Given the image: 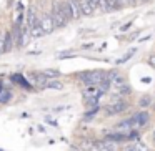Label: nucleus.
Wrapping results in <instances>:
<instances>
[{
	"label": "nucleus",
	"mask_w": 155,
	"mask_h": 151,
	"mask_svg": "<svg viewBox=\"0 0 155 151\" xmlns=\"http://www.w3.org/2000/svg\"><path fill=\"white\" fill-rule=\"evenodd\" d=\"M80 81H84L87 87H94V85H100L107 81V71H102V70H92V71H85L82 73Z\"/></svg>",
	"instance_id": "nucleus-1"
},
{
	"label": "nucleus",
	"mask_w": 155,
	"mask_h": 151,
	"mask_svg": "<svg viewBox=\"0 0 155 151\" xmlns=\"http://www.w3.org/2000/svg\"><path fill=\"white\" fill-rule=\"evenodd\" d=\"M32 80H34L35 87L37 88H50V90H62L64 88V85L60 83V81L57 80H52V78H47L44 77V75H32Z\"/></svg>",
	"instance_id": "nucleus-2"
},
{
	"label": "nucleus",
	"mask_w": 155,
	"mask_h": 151,
	"mask_svg": "<svg viewBox=\"0 0 155 151\" xmlns=\"http://www.w3.org/2000/svg\"><path fill=\"white\" fill-rule=\"evenodd\" d=\"M148 120H150V115H148L147 111H137V113L130 118L134 130H140V128H143L145 124L148 123Z\"/></svg>",
	"instance_id": "nucleus-3"
},
{
	"label": "nucleus",
	"mask_w": 155,
	"mask_h": 151,
	"mask_svg": "<svg viewBox=\"0 0 155 151\" xmlns=\"http://www.w3.org/2000/svg\"><path fill=\"white\" fill-rule=\"evenodd\" d=\"M128 108V103L124 100H117L114 101V103H110L107 108H105V111H107V115H118L122 113V111H125Z\"/></svg>",
	"instance_id": "nucleus-4"
},
{
	"label": "nucleus",
	"mask_w": 155,
	"mask_h": 151,
	"mask_svg": "<svg viewBox=\"0 0 155 151\" xmlns=\"http://www.w3.org/2000/svg\"><path fill=\"white\" fill-rule=\"evenodd\" d=\"M38 25H40V28L44 30V33H50V32L55 30L50 14H42V17H38Z\"/></svg>",
	"instance_id": "nucleus-5"
},
{
	"label": "nucleus",
	"mask_w": 155,
	"mask_h": 151,
	"mask_svg": "<svg viewBox=\"0 0 155 151\" xmlns=\"http://www.w3.org/2000/svg\"><path fill=\"white\" fill-rule=\"evenodd\" d=\"M50 17H52V22H54V27H55V28H62V27H65V25H67V22H65V18L62 17V14L58 12V7H57V4H54V7H52Z\"/></svg>",
	"instance_id": "nucleus-6"
},
{
	"label": "nucleus",
	"mask_w": 155,
	"mask_h": 151,
	"mask_svg": "<svg viewBox=\"0 0 155 151\" xmlns=\"http://www.w3.org/2000/svg\"><path fill=\"white\" fill-rule=\"evenodd\" d=\"M102 95H105V93L100 90V87H98V85H94V87H87V88L84 90V96L87 98V100H98Z\"/></svg>",
	"instance_id": "nucleus-7"
},
{
	"label": "nucleus",
	"mask_w": 155,
	"mask_h": 151,
	"mask_svg": "<svg viewBox=\"0 0 155 151\" xmlns=\"http://www.w3.org/2000/svg\"><path fill=\"white\" fill-rule=\"evenodd\" d=\"M68 7H70V12H72V20H77V18L82 17V12H80V4L78 0H67Z\"/></svg>",
	"instance_id": "nucleus-8"
},
{
	"label": "nucleus",
	"mask_w": 155,
	"mask_h": 151,
	"mask_svg": "<svg viewBox=\"0 0 155 151\" xmlns=\"http://www.w3.org/2000/svg\"><path fill=\"white\" fill-rule=\"evenodd\" d=\"M100 148H104L105 151H117L118 149V144H117V141H114V140H110V138H105V140H102L100 143H97Z\"/></svg>",
	"instance_id": "nucleus-9"
},
{
	"label": "nucleus",
	"mask_w": 155,
	"mask_h": 151,
	"mask_svg": "<svg viewBox=\"0 0 155 151\" xmlns=\"http://www.w3.org/2000/svg\"><path fill=\"white\" fill-rule=\"evenodd\" d=\"M57 7H58V12L62 14V17L65 18V22L72 20V12H70V7H68L67 0H65V2H60V4H57Z\"/></svg>",
	"instance_id": "nucleus-10"
},
{
	"label": "nucleus",
	"mask_w": 155,
	"mask_h": 151,
	"mask_svg": "<svg viewBox=\"0 0 155 151\" xmlns=\"http://www.w3.org/2000/svg\"><path fill=\"white\" fill-rule=\"evenodd\" d=\"M78 4H80V12L82 15H92L95 10V7L88 2V0H78Z\"/></svg>",
	"instance_id": "nucleus-11"
},
{
	"label": "nucleus",
	"mask_w": 155,
	"mask_h": 151,
	"mask_svg": "<svg viewBox=\"0 0 155 151\" xmlns=\"http://www.w3.org/2000/svg\"><path fill=\"white\" fill-rule=\"evenodd\" d=\"M32 38V35H30V28L25 25L24 28H22V35H20V47H25V45L28 43V40Z\"/></svg>",
	"instance_id": "nucleus-12"
},
{
	"label": "nucleus",
	"mask_w": 155,
	"mask_h": 151,
	"mask_svg": "<svg viewBox=\"0 0 155 151\" xmlns=\"http://www.w3.org/2000/svg\"><path fill=\"white\" fill-rule=\"evenodd\" d=\"M38 22V18L35 17V12H34V8H30V10L27 12V18H25V25H27L28 28H32L35 24Z\"/></svg>",
	"instance_id": "nucleus-13"
},
{
	"label": "nucleus",
	"mask_w": 155,
	"mask_h": 151,
	"mask_svg": "<svg viewBox=\"0 0 155 151\" xmlns=\"http://www.w3.org/2000/svg\"><path fill=\"white\" fill-rule=\"evenodd\" d=\"M135 52H137L135 48H130V50H128L127 53H124V55H122V57L118 58L117 61H115V63H117V65H122V63H125V61H128V60H130V58L135 55Z\"/></svg>",
	"instance_id": "nucleus-14"
},
{
	"label": "nucleus",
	"mask_w": 155,
	"mask_h": 151,
	"mask_svg": "<svg viewBox=\"0 0 155 151\" xmlns=\"http://www.w3.org/2000/svg\"><path fill=\"white\" fill-rule=\"evenodd\" d=\"M30 35H32V38H40V37H44V35H45L44 30L40 28V25H38V22L30 28Z\"/></svg>",
	"instance_id": "nucleus-15"
},
{
	"label": "nucleus",
	"mask_w": 155,
	"mask_h": 151,
	"mask_svg": "<svg viewBox=\"0 0 155 151\" xmlns=\"http://www.w3.org/2000/svg\"><path fill=\"white\" fill-rule=\"evenodd\" d=\"M114 91L117 95H127V93H130V85H127V83H122V85H118V87H115L114 88Z\"/></svg>",
	"instance_id": "nucleus-16"
},
{
	"label": "nucleus",
	"mask_w": 155,
	"mask_h": 151,
	"mask_svg": "<svg viewBox=\"0 0 155 151\" xmlns=\"http://www.w3.org/2000/svg\"><path fill=\"white\" fill-rule=\"evenodd\" d=\"M152 105V96H148V95H143V96L138 100V106L140 108H147Z\"/></svg>",
	"instance_id": "nucleus-17"
},
{
	"label": "nucleus",
	"mask_w": 155,
	"mask_h": 151,
	"mask_svg": "<svg viewBox=\"0 0 155 151\" xmlns=\"http://www.w3.org/2000/svg\"><path fill=\"white\" fill-rule=\"evenodd\" d=\"M134 151H150V149H148V146L145 143L138 141V143H134Z\"/></svg>",
	"instance_id": "nucleus-18"
},
{
	"label": "nucleus",
	"mask_w": 155,
	"mask_h": 151,
	"mask_svg": "<svg viewBox=\"0 0 155 151\" xmlns=\"http://www.w3.org/2000/svg\"><path fill=\"white\" fill-rule=\"evenodd\" d=\"M42 75H44V77H47V78H52V80H55V78H57L60 73H58L57 70H45Z\"/></svg>",
	"instance_id": "nucleus-19"
},
{
	"label": "nucleus",
	"mask_w": 155,
	"mask_h": 151,
	"mask_svg": "<svg viewBox=\"0 0 155 151\" xmlns=\"http://www.w3.org/2000/svg\"><path fill=\"white\" fill-rule=\"evenodd\" d=\"M5 43H7V33H0V53L5 52Z\"/></svg>",
	"instance_id": "nucleus-20"
},
{
	"label": "nucleus",
	"mask_w": 155,
	"mask_h": 151,
	"mask_svg": "<svg viewBox=\"0 0 155 151\" xmlns=\"http://www.w3.org/2000/svg\"><path fill=\"white\" fill-rule=\"evenodd\" d=\"M98 7H100L102 12H110V8H108V4L107 0H98Z\"/></svg>",
	"instance_id": "nucleus-21"
},
{
	"label": "nucleus",
	"mask_w": 155,
	"mask_h": 151,
	"mask_svg": "<svg viewBox=\"0 0 155 151\" xmlns=\"http://www.w3.org/2000/svg\"><path fill=\"white\" fill-rule=\"evenodd\" d=\"M125 5H128V0H117V7H125Z\"/></svg>",
	"instance_id": "nucleus-22"
},
{
	"label": "nucleus",
	"mask_w": 155,
	"mask_h": 151,
	"mask_svg": "<svg viewBox=\"0 0 155 151\" xmlns=\"http://www.w3.org/2000/svg\"><path fill=\"white\" fill-rule=\"evenodd\" d=\"M148 65H150V67H153V68H155V55H152V57L148 58Z\"/></svg>",
	"instance_id": "nucleus-23"
},
{
	"label": "nucleus",
	"mask_w": 155,
	"mask_h": 151,
	"mask_svg": "<svg viewBox=\"0 0 155 151\" xmlns=\"http://www.w3.org/2000/svg\"><path fill=\"white\" fill-rule=\"evenodd\" d=\"M140 2H142V0H128V4H130V5H138Z\"/></svg>",
	"instance_id": "nucleus-24"
},
{
	"label": "nucleus",
	"mask_w": 155,
	"mask_h": 151,
	"mask_svg": "<svg viewBox=\"0 0 155 151\" xmlns=\"http://www.w3.org/2000/svg\"><path fill=\"white\" fill-rule=\"evenodd\" d=\"M88 2H90V4H92V5H94V7H95V8H97V7H98V0H88Z\"/></svg>",
	"instance_id": "nucleus-25"
},
{
	"label": "nucleus",
	"mask_w": 155,
	"mask_h": 151,
	"mask_svg": "<svg viewBox=\"0 0 155 151\" xmlns=\"http://www.w3.org/2000/svg\"><path fill=\"white\" fill-rule=\"evenodd\" d=\"M125 151H134V144H130V146L125 148Z\"/></svg>",
	"instance_id": "nucleus-26"
},
{
	"label": "nucleus",
	"mask_w": 155,
	"mask_h": 151,
	"mask_svg": "<svg viewBox=\"0 0 155 151\" xmlns=\"http://www.w3.org/2000/svg\"><path fill=\"white\" fill-rule=\"evenodd\" d=\"M153 143H155V131H153Z\"/></svg>",
	"instance_id": "nucleus-27"
},
{
	"label": "nucleus",
	"mask_w": 155,
	"mask_h": 151,
	"mask_svg": "<svg viewBox=\"0 0 155 151\" xmlns=\"http://www.w3.org/2000/svg\"><path fill=\"white\" fill-rule=\"evenodd\" d=\"M142 2H148V0H142Z\"/></svg>",
	"instance_id": "nucleus-28"
}]
</instances>
